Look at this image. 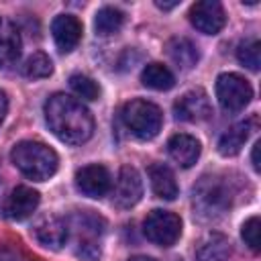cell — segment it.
I'll return each mask as SVG.
<instances>
[{
	"label": "cell",
	"instance_id": "4fadbf2b",
	"mask_svg": "<svg viewBox=\"0 0 261 261\" xmlns=\"http://www.w3.org/2000/svg\"><path fill=\"white\" fill-rule=\"evenodd\" d=\"M82 31H84V27H82L80 18L73 14H59L51 22L53 41L61 53H69L77 47V43L82 39Z\"/></svg>",
	"mask_w": 261,
	"mask_h": 261
},
{
	"label": "cell",
	"instance_id": "9c48e42d",
	"mask_svg": "<svg viewBox=\"0 0 261 261\" xmlns=\"http://www.w3.org/2000/svg\"><path fill=\"white\" fill-rule=\"evenodd\" d=\"M173 114H175L177 120H184V122H200V120H206L212 114V106H210L208 94L202 88L188 90L186 94H181L175 100Z\"/></svg>",
	"mask_w": 261,
	"mask_h": 261
},
{
	"label": "cell",
	"instance_id": "3957f363",
	"mask_svg": "<svg viewBox=\"0 0 261 261\" xmlns=\"http://www.w3.org/2000/svg\"><path fill=\"white\" fill-rule=\"evenodd\" d=\"M234 190L222 175H204L194 186V208L202 218H216L232 204Z\"/></svg>",
	"mask_w": 261,
	"mask_h": 261
},
{
	"label": "cell",
	"instance_id": "6da1fadb",
	"mask_svg": "<svg viewBox=\"0 0 261 261\" xmlns=\"http://www.w3.org/2000/svg\"><path fill=\"white\" fill-rule=\"evenodd\" d=\"M45 120L51 133L67 145H82L94 135L90 110L67 94H53L45 102Z\"/></svg>",
	"mask_w": 261,
	"mask_h": 261
},
{
	"label": "cell",
	"instance_id": "603a6c76",
	"mask_svg": "<svg viewBox=\"0 0 261 261\" xmlns=\"http://www.w3.org/2000/svg\"><path fill=\"white\" fill-rule=\"evenodd\" d=\"M237 59L245 67H249L251 71H257L259 65H261V43H259V39H255V37L245 39L237 49Z\"/></svg>",
	"mask_w": 261,
	"mask_h": 261
},
{
	"label": "cell",
	"instance_id": "5bb4252c",
	"mask_svg": "<svg viewBox=\"0 0 261 261\" xmlns=\"http://www.w3.org/2000/svg\"><path fill=\"white\" fill-rule=\"evenodd\" d=\"M22 51V39L18 27L10 20L0 16V67L14 65Z\"/></svg>",
	"mask_w": 261,
	"mask_h": 261
},
{
	"label": "cell",
	"instance_id": "7c38bea8",
	"mask_svg": "<svg viewBox=\"0 0 261 261\" xmlns=\"http://www.w3.org/2000/svg\"><path fill=\"white\" fill-rule=\"evenodd\" d=\"M39 202H41V196L37 190L29 188V186H16L8 194V198L2 206V212L10 220H24L37 210Z\"/></svg>",
	"mask_w": 261,
	"mask_h": 261
},
{
	"label": "cell",
	"instance_id": "484cf974",
	"mask_svg": "<svg viewBox=\"0 0 261 261\" xmlns=\"http://www.w3.org/2000/svg\"><path fill=\"white\" fill-rule=\"evenodd\" d=\"M0 261H20V259H18V255L12 249L0 245Z\"/></svg>",
	"mask_w": 261,
	"mask_h": 261
},
{
	"label": "cell",
	"instance_id": "f546056e",
	"mask_svg": "<svg viewBox=\"0 0 261 261\" xmlns=\"http://www.w3.org/2000/svg\"><path fill=\"white\" fill-rule=\"evenodd\" d=\"M126 261H155V259L153 257H147V255H135V257H130Z\"/></svg>",
	"mask_w": 261,
	"mask_h": 261
},
{
	"label": "cell",
	"instance_id": "277c9868",
	"mask_svg": "<svg viewBox=\"0 0 261 261\" xmlns=\"http://www.w3.org/2000/svg\"><path fill=\"white\" fill-rule=\"evenodd\" d=\"M122 122L124 126L141 141H151L159 135L161 124H163V114L161 108L149 100L135 98L122 106Z\"/></svg>",
	"mask_w": 261,
	"mask_h": 261
},
{
	"label": "cell",
	"instance_id": "4316f807",
	"mask_svg": "<svg viewBox=\"0 0 261 261\" xmlns=\"http://www.w3.org/2000/svg\"><path fill=\"white\" fill-rule=\"evenodd\" d=\"M6 112H8V96H6L4 90H0V124L6 116Z\"/></svg>",
	"mask_w": 261,
	"mask_h": 261
},
{
	"label": "cell",
	"instance_id": "ba28073f",
	"mask_svg": "<svg viewBox=\"0 0 261 261\" xmlns=\"http://www.w3.org/2000/svg\"><path fill=\"white\" fill-rule=\"evenodd\" d=\"M143 198V179L139 175V171L130 165L120 167L118 177L114 181L112 188V204L116 208H133L135 204H139V200Z\"/></svg>",
	"mask_w": 261,
	"mask_h": 261
},
{
	"label": "cell",
	"instance_id": "8fae6325",
	"mask_svg": "<svg viewBox=\"0 0 261 261\" xmlns=\"http://www.w3.org/2000/svg\"><path fill=\"white\" fill-rule=\"evenodd\" d=\"M35 239L49 249H61L67 243L69 237V224L65 218L57 216V214H45L37 220L35 228Z\"/></svg>",
	"mask_w": 261,
	"mask_h": 261
},
{
	"label": "cell",
	"instance_id": "d4e9b609",
	"mask_svg": "<svg viewBox=\"0 0 261 261\" xmlns=\"http://www.w3.org/2000/svg\"><path fill=\"white\" fill-rule=\"evenodd\" d=\"M259 232H261V222H259V216H251L243 222L241 226V237L245 241V245L251 249V251H259Z\"/></svg>",
	"mask_w": 261,
	"mask_h": 261
},
{
	"label": "cell",
	"instance_id": "30bf717a",
	"mask_svg": "<svg viewBox=\"0 0 261 261\" xmlns=\"http://www.w3.org/2000/svg\"><path fill=\"white\" fill-rule=\"evenodd\" d=\"M75 188L88 198H102L112 190L110 171L104 165H84L75 173Z\"/></svg>",
	"mask_w": 261,
	"mask_h": 261
},
{
	"label": "cell",
	"instance_id": "9a60e30c",
	"mask_svg": "<svg viewBox=\"0 0 261 261\" xmlns=\"http://www.w3.org/2000/svg\"><path fill=\"white\" fill-rule=\"evenodd\" d=\"M167 153L179 167H192L202 153V145L196 137L179 133L167 141Z\"/></svg>",
	"mask_w": 261,
	"mask_h": 261
},
{
	"label": "cell",
	"instance_id": "2e32d148",
	"mask_svg": "<svg viewBox=\"0 0 261 261\" xmlns=\"http://www.w3.org/2000/svg\"><path fill=\"white\" fill-rule=\"evenodd\" d=\"M255 116L249 120H241L237 124H232L230 128H226L222 133V137L218 139V153L222 157H234L241 153V149L245 147L249 135H251V126L255 124Z\"/></svg>",
	"mask_w": 261,
	"mask_h": 261
},
{
	"label": "cell",
	"instance_id": "cb8c5ba5",
	"mask_svg": "<svg viewBox=\"0 0 261 261\" xmlns=\"http://www.w3.org/2000/svg\"><path fill=\"white\" fill-rule=\"evenodd\" d=\"M69 86L84 100H98V96H100V86L92 77H88L84 73H73L69 77Z\"/></svg>",
	"mask_w": 261,
	"mask_h": 261
},
{
	"label": "cell",
	"instance_id": "f1b7e54d",
	"mask_svg": "<svg viewBox=\"0 0 261 261\" xmlns=\"http://www.w3.org/2000/svg\"><path fill=\"white\" fill-rule=\"evenodd\" d=\"M157 4V8H161V10H171L173 6H177V2H155Z\"/></svg>",
	"mask_w": 261,
	"mask_h": 261
},
{
	"label": "cell",
	"instance_id": "e0dca14e",
	"mask_svg": "<svg viewBox=\"0 0 261 261\" xmlns=\"http://www.w3.org/2000/svg\"><path fill=\"white\" fill-rule=\"evenodd\" d=\"M232 249L222 232H208L196 247V261H228Z\"/></svg>",
	"mask_w": 261,
	"mask_h": 261
},
{
	"label": "cell",
	"instance_id": "7a4b0ae2",
	"mask_svg": "<svg viewBox=\"0 0 261 261\" xmlns=\"http://www.w3.org/2000/svg\"><path fill=\"white\" fill-rule=\"evenodd\" d=\"M10 161L22 175H27L29 179H35V181L49 179L57 171V165H59L57 153L41 141L16 143L10 151Z\"/></svg>",
	"mask_w": 261,
	"mask_h": 261
},
{
	"label": "cell",
	"instance_id": "44dd1931",
	"mask_svg": "<svg viewBox=\"0 0 261 261\" xmlns=\"http://www.w3.org/2000/svg\"><path fill=\"white\" fill-rule=\"evenodd\" d=\"M124 22V12L120 8H114V6H102L98 12H96V18H94V29L98 35L106 37V35H112L116 33Z\"/></svg>",
	"mask_w": 261,
	"mask_h": 261
},
{
	"label": "cell",
	"instance_id": "83f0119b",
	"mask_svg": "<svg viewBox=\"0 0 261 261\" xmlns=\"http://www.w3.org/2000/svg\"><path fill=\"white\" fill-rule=\"evenodd\" d=\"M259 147H261V141H257L253 145V153H251V163H253L255 171H259Z\"/></svg>",
	"mask_w": 261,
	"mask_h": 261
},
{
	"label": "cell",
	"instance_id": "8992f818",
	"mask_svg": "<svg viewBox=\"0 0 261 261\" xmlns=\"http://www.w3.org/2000/svg\"><path fill=\"white\" fill-rule=\"evenodd\" d=\"M216 98H218V104L224 110L239 112L251 102L253 88L239 73H230V71L228 73H220L216 77Z\"/></svg>",
	"mask_w": 261,
	"mask_h": 261
},
{
	"label": "cell",
	"instance_id": "5b68a950",
	"mask_svg": "<svg viewBox=\"0 0 261 261\" xmlns=\"http://www.w3.org/2000/svg\"><path fill=\"white\" fill-rule=\"evenodd\" d=\"M143 232L151 243L171 247L181 234V218L169 210H151L143 220Z\"/></svg>",
	"mask_w": 261,
	"mask_h": 261
},
{
	"label": "cell",
	"instance_id": "ffe728a7",
	"mask_svg": "<svg viewBox=\"0 0 261 261\" xmlns=\"http://www.w3.org/2000/svg\"><path fill=\"white\" fill-rule=\"evenodd\" d=\"M141 82L143 86L151 88V90H159V92H165V90H171L173 84H175V75L171 73V69L163 63H147L141 71Z\"/></svg>",
	"mask_w": 261,
	"mask_h": 261
},
{
	"label": "cell",
	"instance_id": "d6986e66",
	"mask_svg": "<svg viewBox=\"0 0 261 261\" xmlns=\"http://www.w3.org/2000/svg\"><path fill=\"white\" fill-rule=\"evenodd\" d=\"M167 55L181 69H192L198 63V59H200L198 47L190 39H186V37H173L167 43Z\"/></svg>",
	"mask_w": 261,
	"mask_h": 261
},
{
	"label": "cell",
	"instance_id": "7402d4cb",
	"mask_svg": "<svg viewBox=\"0 0 261 261\" xmlns=\"http://www.w3.org/2000/svg\"><path fill=\"white\" fill-rule=\"evenodd\" d=\"M22 73L29 80H43V77H49L53 73V63H51L47 53L35 51L33 55L27 57V61L22 65Z\"/></svg>",
	"mask_w": 261,
	"mask_h": 261
},
{
	"label": "cell",
	"instance_id": "ac0fdd59",
	"mask_svg": "<svg viewBox=\"0 0 261 261\" xmlns=\"http://www.w3.org/2000/svg\"><path fill=\"white\" fill-rule=\"evenodd\" d=\"M149 181H151V188H153V192H155L157 198L175 200L179 188H177V181H175L173 171L165 163H153L149 167Z\"/></svg>",
	"mask_w": 261,
	"mask_h": 261
},
{
	"label": "cell",
	"instance_id": "52a82bcc",
	"mask_svg": "<svg viewBox=\"0 0 261 261\" xmlns=\"http://www.w3.org/2000/svg\"><path fill=\"white\" fill-rule=\"evenodd\" d=\"M188 16L192 27L204 35H216L226 24V12L218 0H200L192 4Z\"/></svg>",
	"mask_w": 261,
	"mask_h": 261
}]
</instances>
